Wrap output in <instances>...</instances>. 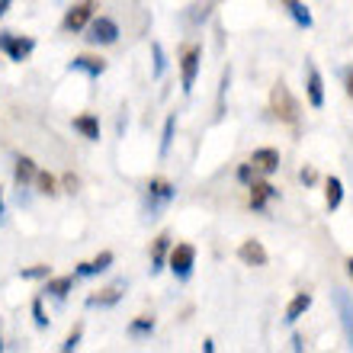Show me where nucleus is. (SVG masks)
Instances as JSON below:
<instances>
[{
	"mask_svg": "<svg viewBox=\"0 0 353 353\" xmlns=\"http://www.w3.org/2000/svg\"><path fill=\"white\" fill-rule=\"evenodd\" d=\"M270 110H273V116L283 119V122H296L299 119V103L283 81L273 84V90H270Z\"/></svg>",
	"mask_w": 353,
	"mask_h": 353,
	"instance_id": "obj_1",
	"label": "nucleus"
},
{
	"mask_svg": "<svg viewBox=\"0 0 353 353\" xmlns=\"http://www.w3.org/2000/svg\"><path fill=\"white\" fill-rule=\"evenodd\" d=\"M93 10H97V0H77L74 7H68L65 19H61L65 32H81V29L93 19Z\"/></svg>",
	"mask_w": 353,
	"mask_h": 353,
	"instance_id": "obj_2",
	"label": "nucleus"
},
{
	"mask_svg": "<svg viewBox=\"0 0 353 353\" xmlns=\"http://www.w3.org/2000/svg\"><path fill=\"white\" fill-rule=\"evenodd\" d=\"M116 39H119V26L110 17H97L87 23V42L93 46H112Z\"/></svg>",
	"mask_w": 353,
	"mask_h": 353,
	"instance_id": "obj_3",
	"label": "nucleus"
},
{
	"mask_svg": "<svg viewBox=\"0 0 353 353\" xmlns=\"http://www.w3.org/2000/svg\"><path fill=\"white\" fill-rule=\"evenodd\" d=\"M36 39L32 36H13V32H0V52H7L10 61H23L26 55H32Z\"/></svg>",
	"mask_w": 353,
	"mask_h": 353,
	"instance_id": "obj_4",
	"label": "nucleus"
},
{
	"mask_svg": "<svg viewBox=\"0 0 353 353\" xmlns=\"http://www.w3.org/2000/svg\"><path fill=\"white\" fill-rule=\"evenodd\" d=\"M193 263H196V248L193 244H176L170 251V270H174L176 279H186L193 273Z\"/></svg>",
	"mask_w": 353,
	"mask_h": 353,
	"instance_id": "obj_5",
	"label": "nucleus"
},
{
	"mask_svg": "<svg viewBox=\"0 0 353 353\" xmlns=\"http://www.w3.org/2000/svg\"><path fill=\"white\" fill-rule=\"evenodd\" d=\"M334 305L341 312V327H344V337H347V347L353 350V299L347 296L344 289L334 292Z\"/></svg>",
	"mask_w": 353,
	"mask_h": 353,
	"instance_id": "obj_6",
	"label": "nucleus"
},
{
	"mask_svg": "<svg viewBox=\"0 0 353 353\" xmlns=\"http://www.w3.org/2000/svg\"><path fill=\"white\" fill-rule=\"evenodd\" d=\"M199 58H203V52H199V48H190L183 55V61H180V84H183V93L193 90L196 74H199Z\"/></svg>",
	"mask_w": 353,
	"mask_h": 353,
	"instance_id": "obj_7",
	"label": "nucleus"
},
{
	"mask_svg": "<svg viewBox=\"0 0 353 353\" xmlns=\"http://www.w3.org/2000/svg\"><path fill=\"white\" fill-rule=\"evenodd\" d=\"M251 168L257 170V174H263V176L276 174V170H279V151H273V148L254 151V154H251Z\"/></svg>",
	"mask_w": 353,
	"mask_h": 353,
	"instance_id": "obj_8",
	"label": "nucleus"
},
{
	"mask_svg": "<svg viewBox=\"0 0 353 353\" xmlns=\"http://www.w3.org/2000/svg\"><path fill=\"white\" fill-rule=\"evenodd\" d=\"M238 257H241L248 267H267V261H270L261 241H241V248H238Z\"/></svg>",
	"mask_w": 353,
	"mask_h": 353,
	"instance_id": "obj_9",
	"label": "nucleus"
},
{
	"mask_svg": "<svg viewBox=\"0 0 353 353\" xmlns=\"http://www.w3.org/2000/svg\"><path fill=\"white\" fill-rule=\"evenodd\" d=\"M308 103H312L315 110L325 106V81H321L315 65H308Z\"/></svg>",
	"mask_w": 353,
	"mask_h": 353,
	"instance_id": "obj_10",
	"label": "nucleus"
},
{
	"mask_svg": "<svg viewBox=\"0 0 353 353\" xmlns=\"http://www.w3.org/2000/svg\"><path fill=\"white\" fill-rule=\"evenodd\" d=\"M174 183H168V180H151L148 183V199H151V209H158L161 203H168V199H174Z\"/></svg>",
	"mask_w": 353,
	"mask_h": 353,
	"instance_id": "obj_11",
	"label": "nucleus"
},
{
	"mask_svg": "<svg viewBox=\"0 0 353 353\" xmlns=\"http://www.w3.org/2000/svg\"><path fill=\"white\" fill-rule=\"evenodd\" d=\"M276 186L263 183V180H254L251 183V209H263V205L270 203V199H276Z\"/></svg>",
	"mask_w": 353,
	"mask_h": 353,
	"instance_id": "obj_12",
	"label": "nucleus"
},
{
	"mask_svg": "<svg viewBox=\"0 0 353 353\" xmlns=\"http://www.w3.org/2000/svg\"><path fill=\"white\" fill-rule=\"evenodd\" d=\"M71 71H84V74H90V77H100L103 71H106V61H103V58H90V55H77L74 61H71Z\"/></svg>",
	"mask_w": 353,
	"mask_h": 353,
	"instance_id": "obj_13",
	"label": "nucleus"
},
{
	"mask_svg": "<svg viewBox=\"0 0 353 353\" xmlns=\"http://www.w3.org/2000/svg\"><path fill=\"white\" fill-rule=\"evenodd\" d=\"M119 299H122L119 286H110V289H100V292L87 296V305H90V308H112Z\"/></svg>",
	"mask_w": 353,
	"mask_h": 353,
	"instance_id": "obj_14",
	"label": "nucleus"
},
{
	"mask_svg": "<svg viewBox=\"0 0 353 353\" xmlns=\"http://www.w3.org/2000/svg\"><path fill=\"white\" fill-rule=\"evenodd\" d=\"M308 308H312V296H308V292H296V296H292V302L286 305V321H289V325H292V321H299Z\"/></svg>",
	"mask_w": 353,
	"mask_h": 353,
	"instance_id": "obj_15",
	"label": "nucleus"
},
{
	"mask_svg": "<svg viewBox=\"0 0 353 353\" xmlns=\"http://www.w3.org/2000/svg\"><path fill=\"white\" fill-rule=\"evenodd\" d=\"M110 263H112V251H103L97 261L81 263L74 276H97V273H103V270H110Z\"/></svg>",
	"mask_w": 353,
	"mask_h": 353,
	"instance_id": "obj_16",
	"label": "nucleus"
},
{
	"mask_svg": "<svg viewBox=\"0 0 353 353\" xmlns=\"http://www.w3.org/2000/svg\"><path fill=\"white\" fill-rule=\"evenodd\" d=\"M74 129L81 132L84 139L100 141V122H97V116H90V112H84V116H77V119H74Z\"/></svg>",
	"mask_w": 353,
	"mask_h": 353,
	"instance_id": "obj_17",
	"label": "nucleus"
},
{
	"mask_svg": "<svg viewBox=\"0 0 353 353\" xmlns=\"http://www.w3.org/2000/svg\"><path fill=\"white\" fill-rule=\"evenodd\" d=\"M341 199H344V183H341V176H331L325 186V205L327 212H334L337 205H341Z\"/></svg>",
	"mask_w": 353,
	"mask_h": 353,
	"instance_id": "obj_18",
	"label": "nucleus"
},
{
	"mask_svg": "<svg viewBox=\"0 0 353 353\" xmlns=\"http://www.w3.org/2000/svg\"><path fill=\"white\" fill-rule=\"evenodd\" d=\"M74 279L77 276H61V279H46V296H55V299H65L71 289H74Z\"/></svg>",
	"mask_w": 353,
	"mask_h": 353,
	"instance_id": "obj_19",
	"label": "nucleus"
},
{
	"mask_svg": "<svg viewBox=\"0 0 353 353\" xmlns=\"http://www.w3.org/2000/svg\"><path fill=\"white\" fill-rule=\"evenodd\" d=\"M36 161L32 158H17V183L19 186H26V183H32L36 180Z\"/></svg>",
	"mask_w": 353,
	"mask_h": 353,
	"instance_id": "obj_20",
	"label": "nucleus"
},
{
	"mask_svg": "<svg viewBox=\"0 0 353 353\" xmlns=\"http://www.w3.org/2000/svg\"><path fill=\"white\" fill-rule=\"evenodd\" d=\"M283 3H286V10L292 13V19H296L299 26H305V29L312 26V13H308V7L302 0H283Z\"/></svg>",
	"mask_w": 353,
	"mask_h": 353,
	"instance_id": "obj_21",
	"label": "nucleus"
},
{
	"mask_svg": "<svg viewBox=\"0 0 353 353\" xmlns=\"http://www.w3.org/2000/svg\"><path fill=\"white\" fill-rule=\"evenodd\" d=\"M170 248V238L168 234H161L158 241H154V251H151V273H158L161 267H164V254H168Z\"/></svg>",
	"mask_w": 353,
	"mask_h": 353,
	"instance_id": "obj_22",
	"label": "nucleus"
},
{
	"mask_svg": "<svg viewBox=\"0 0 353 353\" xmlns=\"http://www.w3.org/2000/svg\"><path fill=\"white\" fill-rule=\"evenodd\" d=\"M151 331H154V318H148V315H139L129 325V334L132 337H145V334H151Z\"/></svg>",
	"mask_w": 353,
	"mask_h": 353,
	"instance_id": "obj_23",
	"label": "nucleus"
},
{
	"mask_svg": "<svg viewBox=\"0 0 353 353\" xmlns=\"http://www.w3.org/2000/svg\"><path fill=\"white\" fill-rule=\"evenodd\" d=\"M36 183H39V193L42 196H55L58 193V183L52 174H36Z\"/></svg>",
	"mask_w": 353,
	"mask_h": 353,
	"instance_id": "obj_24",
	"label": "nucleus"
},
{
	"mask_svg": "<svg viewBox=\"0 0 353 353\" xmlns=\"http://www.w3.org/2000/svg\"><path fill=\"white\" fill-rule=\"evenodd\" d=\"M174 129H176V116H168V122H164V139H161V154H168V151H170Z\"/></svg>",
	"mask_w": 353,
	"mask_h": 353,
	"instance_id": "obj_25",
	"label": "nucleus"
},
{
	"mask_svg": "<svg viewBox=\"0 0 353 353\" xmlns=\"http://www.w3.org/2000/svg\"><path fill=\"white\" fill-rule=\"evenodd\" d=\"M151 55H154V77H161L164 74V68H168V58H164L161 42H151Z\"/></svg>",
	"mask_w": 353,
	"mask_h": 353,
	"instance_id": "obj_26",
	"label": "nucleus"
},
{
	"mask_svg": "<svg viewBox=\"0 0 353 353\" xmlns=\"http://www.w3.org/2000/svg\"><path fill=\"white\" fill-rule=\"evenodd\" d=\"M19 276H23V279H48V276H52V270H48L46 263H39V267L19 270Z\"/></svg>",
	"mask_w": 353,
	"mask_h": 353,
	"instance_id": "obj_27",
	"label": "nucleus"
},
{
	"mask_svg": "<svg viewBox=\"0 0 353 353\" xmlns=\"http://www.w3.org/2000/svg\"><path fill=\"white\" fill-rule=\"evenodd\" d=\"M32 318H36V327H48V318H46V308H42V299L32 302Z\"/></svg>",
	"mask_w": 353,
	"mask_h": 353,
	"instance_id": "obj_28",
	"label": "nucleus"
},
{
	"mask_svg": "<svg viewBox=\"0 0 353 353\" xmlns=\"http://www.w3.org/2000/svg\"><path fill=\"white\" fill-rule=\"evenodd\" d=\"M77 344H81V327H74V331H71V334L65 337V344H61V353L77 350Z\"/></svg>",
	"mask_w": 353,
	"mask_h": 353,
	"instance_id": "obj_29",
	"label": "nucleus"
},
{
	"mask_svg": "<svg viewBox=\"0 0 353 353\" xmlns=\"http://www.w3.org/2000/svg\"><path fill=\"white\" fill-rule=\"evenodd\" d=\"M238 180H241V183H254V180H257V170L251 168V161L238 168Z\"/></svg>",
	"mask_w": 353,
	"mask_h": 353,
	"instance_id": "obj_30",
	"label": "nucleus"
},
{
	"mask_svg": "<svg viewBox=\"0 0 353 353\" xmlns=\"http://www.w3.org/2000/svg\"><path fill=\"white\" fill-rule=\"evenodd\" d=\"M65 186H68V193H77V176L68 174V176H65Z\"/></svg>",
	"mask_w": 353,
	"mask_h": 353,
	"instance_id": "obj_31",
	"label": "nucleus"
},
{
	"mask_svg": "<svg viewBox=\"0 0 353 353\" xmlns=\"http://www.w3.org/2000/svg\"><path fill=\"white\" fill-rule=\"evenodd\" d=\"M10 7H13V0H0V17H7Z\"/></svg>",
	"mask_w": 353,
	"mask_h": 353,
	"instance_id": "obj_32",
	"label": "nucleus"
},
{
	"mask_svg": "<svg viewBox=\"0 0 353 353\" xmlns=\"http://www.w3.org/2000/svg\"><path fill=\"white\" fill-rule=\"evenodd\" d=\"M302 180H305V183H315V170H302Z\"/></svg>",
	"mask_w": 353,
	"mask_h": 353,
	"instance_id": "obj_33",
	"label": "nucleus"
},
{
	"mask_svg": "<svg viewBox=\"0 0 353 353\" xmlns=\"http://www.w3.org/2000/svg\"><path fill=\"white\" fill-rule=\"evenodd\" d=\"M347 93H350V100H353V74L347 77Z\"/></svg>",
	"mask_w": 353,
	"mask_h": 353,
	"instance_id": "obj_34",
	"label": "nucleus"
},
{
	"mask_svg": "<svg viewBox=\"0 0 353 353\" xmlns=\"http://www.w3.org/2000/svg\"><path fill=\"white\" fill-rule=\"evenodd\" d=\"M347 270H350V276H353V257H350V261H347Z\"/></svg>",
	"mask_w": 353,
	"mask_h": 353,
	"instance_id": "obj_35",
	"label": "nucleus"
},
{
	"mask_svg": "<svg viewBox=\"0 0 353 353\" xmlns=\"http://www.w3.org/2000/svg\"><path fill=\"white\" fill-rule=\"evenodd\" d=\"M0 215H3V193H0Z\"/></svg>",
	"mask_w": 353,
	"mask_h": 353,
	"instance_id": "obj_36",
	"label": "nucleus"
},
{
	"mask_svg": "<svg viewBox=\"0 0 353 353\" xmlns=\"http://www.w3.org/2000/svg\"><path fill=\"white\" fill-rule=\"evenodd\" d=\"M0 350H3V344H0Z\"/></svg>",
	"mask_w": 353,
	"mask_h": 353,
	"instance_id": "obj_37",
	"label": "nucleus"
}]
</instances>
